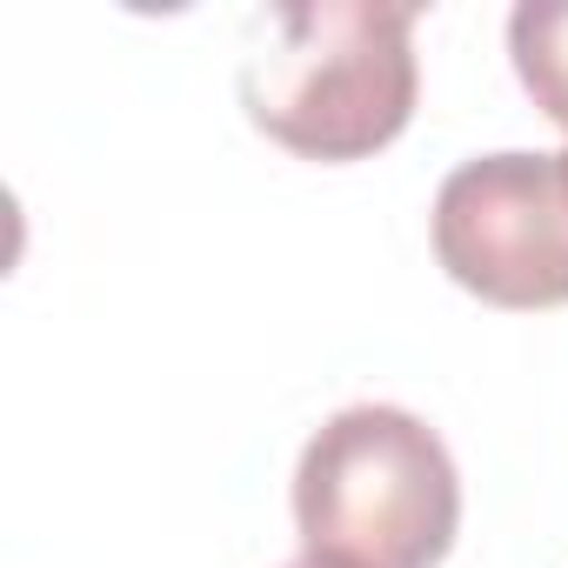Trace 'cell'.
<instances>
[{"instance_id":"6da1fadb","label":"cell","mask_w":568,"mask_h":568,"mask_svg":"<svg viewBox=\"0 0 568 568\" xmlns=\"http://www.w3.org/2000/svg\"><path fill=\"white\" fill-rule=\"evenodd\" d=\"M422 61L415 8L308 0L261 14V41L241 61L247 121L302 161H368L415 121Z\"/></svg>"},{"instance_id":"7a4b0ae2","label":"cell","mask_w":568,"mask_h":568,"mask_svg":"<svg viewBox=\"0 0 568 568\" xmlns=\"http://www.w3.org/2000/svg\"><path fill=\"white\" fill-rule=\"evenodd\" d=\"M295 535L328 568H442L462 535L448 442L395 402L328 415L295 462Z\"/></svg>"},{"instance_id":"3957f363","label":"cell","mask_w":568,"mask_h":568,"mask_svg":"<svg viewBox=\"0 0 568 568\" xmlns=\"http://www.w3.org/2000/svg\"><path fill=\"white\" fill-rule=\"evenodd\" d=\"M435 261L488 308H568V154H475L435 187Z\"/></svg>"},{"instance_id":"277c9868","label":"cell","mask_w":568,"mask_h":568,"mask_svg":"<svg viewBox=\"0 0 568 568\" xmlns=\"http://www.w3.org/2000/svg\"><path fill=\"white\" fill-rule=\"evenodd\" d=\"M508 61L528 101L568 134V0H521L508 14Z\"/></svg>"},{"instance_id":"5b68a950","label":"cell","mask_w":568,"mask_h":568,"mask_svg":"<svg viewBox=\"0 0 568 568\" xmlns=\"http://www.w3.org/2000/svg\"><path fill=\"white\" fill-rule=\"evenodd\" d=\"M288 568H328V561H308V555H302V561H288Z\"/></svg>"}]
</instances>
